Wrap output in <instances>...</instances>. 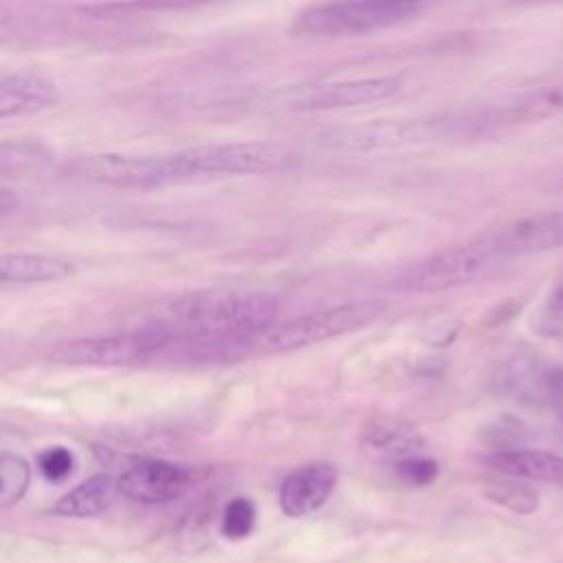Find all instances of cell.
Wrapping results in <instances>:
<instances>
[{
    "mask_svg": "<svg viewBox=\"0 0 563 563\" xmlns=\"http://www.w3.org/2000/svg\"><path fill=\"white\" fill-rule=\"evenodd\" d=\"M277 301L264 292L194 290L172 299L158 323L185 358L231 361L253 350L255 336L273 325Z\"/></svg>",
    "mask_w": 563,
    "mask_h": 563,
    "instance_id": "1",
    "label": "cell"
},
{
    "mask_svg": "<svg viewBox=\"0 0 563 563\" xmlns=\"http://www.w3.org/2000/svg\"><path fill=\"white\" fill-rule=\"evenodd\" d=\"M385 308L387 303L380 299H363L308 312L279 325H268L262 334L255 336L253 350L279 354L350 334L374 323L385 312Z\"/></svg>",
    "mask_w": 563,
    "mask_h": 563,
    "instance_id": "2",
    "label": "cell"
},
{
    "mask_svg": "<svg viewBox=\"0 0 563 563\" xmlns=\"http://www.w3.org/2000/svg\"><path fill=\"white\" fill-rule=\"evenodd\" d=\"M418 7L413 0H321L306 7L292 29L314 37L365 35L413 15Z\"/></svg>",
    "mask_w": 563,
    "mask_h": 563,
    "instance_id": "3",
    "label": "cell"
},
{
    "mask_svg": "<svg viewBox=\"0 0 563 563\" xmlns=\"http://www.w3.org/2000/svg\"><path fill=\"white\" fill-rule=\"evenodd\" d=\"M501 262H506V257L497 251L490 235H484L424 257L398 279V288L407 292H440L460 288L488 275Z\"/></svg>",
    "mask_w": 563,
    "mask_h": 563,
    "instance_id": "4",
    "label": "cell"
},
{
    "mask_svg": "<svg viewBox=\"0 0 563 563\" xmlns=\"http://www.w3.org/2000/svg\"><path fill=\"white\" fill-rule=\"evenodd\" d=\"M64 172L73 178L121 187V189H152L180 183L176 154H81L66 161Z\"/></svg>",
    "mask_w": 563,
    "mask_h": 563,
    "instance_id": "5",
    "label": "cell"
},
{
    "mask_svg": "<svg viewBox=\"0 0 563 563\" xmlns=\"http://www.w3.org/2000/svg\"><path fill=\"white\" fill-rule=\"evenodd\" d=\"M185 180L200 176H244L271 174L286 167L295 152L286 143L273 141H240L209 143L178 150Z\"/></svg>",
    "mask_w": 563,
    "mask_h": 563,
    "instance_id": "6",
    "label": "cell"
},
{
    "mask_svg": "<svg viewBox=\"0 0 563 563\" xmlns=\"http://www.w3.org/2000/svg\"><path fill=\"white\" fill-rule=\"evenodd\" d=\"M169 341H172L169 334L158 323H150V325L110 334V336L66 341L51 352V358L66 365H90V367L134 365V363H145L156 356H163Z\"/></svg>",
    "mask_w": 563,
    "mask_h": 563,
    "instance_id": "7",
    "label": "cell"
},
{
    "mask_svg": "<svg viewBox=\"0 0 563 563\" xmlns=\"http://www.w3.org/2000/svg\"><path fill=\"white\" fill-rule=\"evenodd\" d=\"M400 79L396 77H365L345 81H325L295 86L273 97V108L286 112H321L336 108H352L374 101H385L400 92Z\"/></svg>",
    "mask_w": 563,
    "mask_h": 563,
    "instance_id": "8",
    "label": "cell"
},
{
    "mask_svg": "<svg viewBox=\"0 0 563 563\" xmlns=\"http://www.w3.org/2000/svg\"><path fill=\"white\" fill-rule=\"evenodd\" d=\"M556 117H563V84L530 88L517 95L488 101L471 112H464V117L453 119L451 125L462 128L466 132L506 128L517 123H534Z\"/></svg>",
    "mask_w": 563,
    "mask_h": 563,
    "instance_id": "9",
    "label": "cell"
},
{
    "mask_svg": "<svg viewBox=\"0 0 563 563\" xmlns=\"http://www.w3.org/2000/svg\"><path fill=\"white\" fill-rule=\"evenodd\" d=\"M191 482V473L167 460H139L119 477V493L130 501L156 506L178 499Z\"/></svg>",
    "mask_w": 563,
    "mask_h": 563,
    "instance_id": "10",
    "label": "cell"
},
{
    "mask_svg": "<svg viewBox=\"0 0 563 563\" xmlns=\"http://www.w3.org/2000/svg\"><path fill=\"white\" fill-rule=\"evenodd\" d=\"M497 251L510 260L563 246V209L528 216L488 233Z\"/></svg>",
    "mask_w": 563,
    "mask_h": 563,
    "instance_id": "11",
    "label": "cell"
},
{
    "mask_svg": "<svg viewBox=\"0 0 563 563\" xmlns=\"http://www.w3.org/2000/svg\"><path fill=\"white\" fill-rule=\"evenodd\" d=\"M339 473L328 462H310L290 471L279 488V506L288 517H306L319 510L332 495Z\"/></svg>",
    "mask_w": 563,
    "mask_h": 563,
    "instance_id": "12",
    "label": "cell"
},
{
    "mask_svg": "<svg viewBox=\"0 0 563 563\" xmlns=\"http://www.w3.org/2000/svg\"><path fill=\"white\" fill-rule=\"evenodd\" d=\"M57 103L53 81L35 73H0V119L26 117Z\"/></svg>",
    "mask_w": 563,
    "mask_h": 563,
    "instance_id": "13",
    "label": "cell"
},
{
    "mask_svg": "<svg viewBox=\"0 0 563 563\" xmlns=\"http://www.w3.org/2000/svg\"><path fill=\"white\" fill-rule=\"evenodd\" d=\"M499 473L523 479L563 486V457L539 449H499L488 457Z\"/></svg>",
    "mask_w": 563,
    "mask_h": 563,
    "instance_id": "14",
    "label": "cell"
},
{
    "mask_svg": "<svg viewBox=\"0 0 563 563\" xmlns=\"http://www.w3.org/2000/svg\"><path fill=\"white\" fill-rule=\"evenodd\" d=\"M119 495V479L108 473H97L68 493H64L53 506L51 515L70 517V519H88L106 512Z\"/></svg>",
    "mask_w": 563,
    "mask_h": 563,
    "instance_id": "15",
    "label": "cell"
},
{
    "mask_svg": "<svg viewBox=\"0 0 563 563\" xmlns=\"http://www.w3.org/2000/svg\"><path fill=\"white\" fill-rule=\"evenodd\" d=\"M73 264L40 253H0V286H31L73 275Z\"/></svg>",
    "mask_w": 563,
    "mask_h": 563,
    "instance_id": "16",
    "label": "cell"
},
{
    "mask_svg": "<svg viewBox=\"0 0 563 563\" xmlns=\"http://www.w3.org/2000/svg\"><path fill=\"white\" fill-rule=\"evenodd\" d=\"M53 150L37 139L0 141V178L42 176L53 167Z\"/></svg>",
    "mask_w": 563,
    "mask_h": 563,
    "instance_id": "17",
    "label": "cell"
},
{
    "mask_svg": "<svg viewBox=\"0 0 563 563\" xmlns=\"http://www.w3.org/2000/svg\"><path fill=\"white\" fill-rule=\"evenodd\" d=\"M365 442L372 449L400 460L405 455L418 453L420 435L416 433V429L402 422H394L389 418H376L374 424L367 427L365 431Z\"/></svg>",
    "mask_w": 563,
    "mask_h": 563,
    "instance_id": "18",
    "label": "cell"
},
{
    "mask_svg": "<svg viewBox=\"0 0 563 563\" xmlns=\"http://www.w3.org/2000/svg\"><path fill=\"white\" fill-rule=\"evenodd\" d=\"M31 484V464L15 451H0V510L18 504Z\"/></svg>",
    "mask_w": 563,
    "mask_h": 563,
    "instance_id": "19",
    "label": "cell"
},
{
    "mask_svg": "<svg viewBox=\"0 0 563 563\" xmlns=\"http://www.w3.org/2000/svg\"><path fill=\"white\" fill-rule=\"evenodd\" d=\"M521 482L523 479L515 482V477L508 482H493L486 488V497L517 515H528L539 506V495L532 486L521 484Z\"/></svg>",
    "mask_w": 563,
    "mask_h": 563,
    "instance_id": "20",
    "label": "cell"
},
{
    "mask_svg": "<svg viewBox=\"0 0 563 563\" xmlns=\"http://www.w3.org/2000/svg\"><path fill=\"white\" fill-rule=\"evenodd\" d=\"M255 504L249 497H233L222 515V534L227 539H244L255 528Z\"/></svg>",
    "mask_w": 563,
    "mask_h": 563,
    "instance_id": "21",
    "label": "cell"
},
{
    "mask_svg": "<svg viewBox=\"0 0 563 563\" xmlns=\"http://www.w3.org/2000/svg\"><path fill=\"white\" fill-rule=\"evenodd\" d=\"M394 466H396L398 479L409 486H429L438 477V462L420 453L405 455L396 460Z\"/></svg>",
    "mask_w": 563,
    "mask_h": 563,
    "instance_id": "22",
    "label": "cell"
},
{
    "mask_svg": "<svg viewBox=\"0 0 563 563\" xmlns=\"http://www.w3.org/2000/svg\"><path fill=\"white\" fill-rule=\"evenodd\" d=\"M37 468L48 482H64L75 468V455L66 446H48L37 455Z\"/></svg>",
    "mask_w": 563,
    "mask_h": 563,
    "instance_id": "23",
    "label": "cell"
},
{
    "mask_svg": "<svg viewBox=\"0 0 563 563\" xmlns=\"http://www.w3.org/2000/svg\"><path fill=\"white\" fill-rule=\"evenodd\" d=\"M33 33H35V26L29 20L13 18V15H0V46L29 40V37H33Z\"/></svg>",
    "mask_w": 563,
    "mask_h": 563,
    "instance_id": "24",
    "label": "cell"
},
{
    "mask_svg": "<svg viewBox=\"0 0 563 563\" xmlns=\"http://www.w3.org/2000/svg\"><path fill=\"white\" fill-rule=\"evenodd\" d=\"M20 207V198L13 189L0 185V218H7L11 216L15 209Z\"/></svg>",
    "mask_w": 563,
    "mask_h": 563,
    "instance_id": "25",
    "label": "cell"
},
{
    "mask_svg": "<svg viewBox=\"0 0 563 563\" xmlns=\"http://www.w3.org/2000/svg\"><path fill=\"white\" fill-rule=\"evenodd\" d=\"M550 310L563 319V282L552 290V297H550Z\"/></svg>",
    "mask_w": 563,
    "mask_h": 563,
    "instance_id": "26",
    "label": "cell"
},
{
    "mask_svg": "<svg viewBox=\"0 0 563 563\" xmlns=\"http://www.w3.org/2000/svg\"><path fill=\"white\" fill-rule=\"evenodd\" d=\"M534 2H563V0H534Z\"/></svg>",
    "mask_w": 563,
    "mask_h": 563,
    "instance_id": "27",
    "label": "cell"
},
{
    "mask_svg": "<svg viewBox=\"0 0 563 563\" xmlns=\"http://www.w3.org/2000/svg\"><path fill=\"white\" fill-rule=\"evenodd\" d=\"M413 2H418V4H422V2H427V0H413Z\"/></svg>",
    "mask_w": 563,
    "mask_h": 563,
    "instance_id": "28",
    "label": "cell"
}]
</instances>
